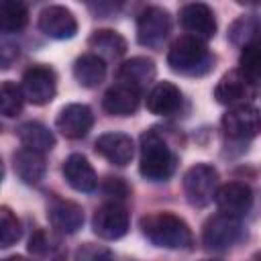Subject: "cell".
Returning <instances> with one entry per match:
<instances>
[{
    "mask_svg": "<svg viewBox=\"0 0 261 261\" xmlns=\"http://www.w3.org/2000/svg\"><path fill=\"white\" fill-rule=\"evenodd\" d=\"M39 29L47 37L63 41V39L75 37L77 20L69 8L59 6V4H51V6H45L39 14Z\"/></svg>",
    "mask_w": 261,
    "mask_h": 261,
    "instance_id": "5bb4252c",
    "label": "cell"
},
{
    "mask_svg": "<svg viewBox=\"0 0 261 261\" xmlns=\"http://www.w3.org/2000/svg\"><path fill=\"white\" fill-rule=\"evenodd\" d=\"M141 232L149 243L163 249H190L194 245L188 222L173 212H151L143 216Z\"/></svg>",
    "mask_w": 261,
    "mask_h": 261,
    "instance_id": "6da1fadb",
    "label": "cell"
},
{
    "mask_svg": "<svg viewBox=\"0 0 261 261\" xmlns=\"http://www.w3.org/2000/svg\"><path fill=\"white\" fill-rule=\"evenodd\" d=\"M94 124V112L88 104H67L59 110L57 118H55V126L57 130L65 137V139H82L90 133Z\"/></svg>",
    "mask_w": 261,
    "mask_h": 261,
    "instance_id": "4fadbf2b",
    "label": "cell"
},
{
    "mask_svg": "<svg viewBox=\"0 0 261 261\" xmlns=\"http://www.w3.org/2000/svg\"><path fill=\"white\" fill-rule=\"evenodd\" d=\"M20 143H22V149H29V151H35V153H47L55 147V137L53 133L41 124V122H24L18 126L16 130Z\"/></svg>",
    "mask_w": 261,
    "mask_h": 261,
    "instance_id": "cb8c5ba5",
    "label": "cell"
},
{
    "mask_svg": "<svg viewBox=\"0 0 261 261\" xmlns=\"http://www.w3.org/2000/svg\"><path fill=\"white\" fill-rule=\"evenodd\" d=\"M177 165V157L167 145V141L157 133V128H149L141 135V159L139 171L149 181H165L173 175Z\"/></svg>",
    "mask_w": 261,
    "mask_h": 261,
    "instance_id": "7a4b0ae2",
    "label": "cell"
},
{
    "mask_svg": "<svg viewBox=\"0 0 261 261\" xmlns=\"http://www.w3.org/2000/svg\"><path fill=\"white\" fill-rule=\"evenodd\" d=\"M29 253L37 261H65L67 249L61 239L49 230H35L29 241Z\"/></svg>",
    "mask_w": 261,
    "mask_h": 261,
    "instance_id": "ffe728a7",
    "label": "cell"
},
{
    "mask_svg": "<svg viewBox=\"0 0 261 261\" xmlns=\"http://www.w3.org/2000/svg\"><path fill=\"white\" fill-rule=\"evenodd\" d=\"M222 133L232 141H249L259 133V112L251 104L232 106L222 116Z\"/></svg>",
    "mask_w": 261,
    "mask_h": 261,
    "instance_id": "9c48e42d",
    "label": "cell"
},
{
    "mask_svg": "<svg viewBox=\"0 0 261 261\" xmlns=\"http://www.w3.org/2000/svg\"><path fill=\"white\" fill-rule=\"evenodd\" d=\"M239 71L257 86L259 82V71H261V57H259V47H257V41L255 43H249L243 47L241 51V59H239Z\"/></svg>",
    "mask_w": 261,
    "mask_h": 261,
    "instance_id": "f546056e",
    "label": "cell"
},
{
    "mask_svg": "<svg viewBox=\"0 0 261 261\" xmlns=\"http://www.w3.org/2000/svg\"><path fill=\"white\" fill-rule=\"evenodd\" d=\"M47 218L51 226L61 234H73L84 224V210L80 204L63 198H55L47 208Z\"/></svg>",
    "mask_w": 261,
    "mask_h": 261,
    "instance_id": "9a60e30c",
    "label": "cell"
},
{
    "mask_svg": "<svg viewBox=\"0 0 261 261\" xmlns=\"http://www.w3.org/2000/svg\"><path fill=\"white\" fill-rule=\"evenodd\" d=\"M171 29L169 14L161 6H147L137 16V41L143 47L159 49Z\"/></svg>",
    "mask_w": 261,
    "mask_h": 261,
    "instance_id": "52a82bcc",
    "label": "cell"
},
{
    "mask_svg": "<svg viewBox=\"0 0 261 261\" xmlns=\"http://www.w3.org/2000/svg\"><path fill=\"white\" fill-rule=\"evenodd\" d=\"M63 177L77 192H94L98 186V175L92 163L80 153H71L63 161Z\"/></svg>",
    "mask_w": 261,
    "mask_h": 261,
    "instance_id": "ac0fdd59",
    "label": "cell"
},
{
    "mask_svg": "<svg viewBox=\"0 0 261 261\" xmlns=\"http://www.w3.org/2000/svg\"><path fill=\"white\" fill-rule=\"evenodd\" d=\"M155 63L147 57H133L128 61H124L118 69V82L120 84H126V86H133L141 92H145L147 84H151L155 80Z\"/></svg>",
    "mask_w": 261,
    "mask_h": 261,
    "instance_id": "44dd1931",
    "label": "cell"
},
{
    "mask_svg": "<svg viewBox=\"0 0 261 261\" xmlns=\"http://www.w3.org/2000/svg\"><path fill=\"white\" fill-rule=\"evenodd\" d=\"M181 186L186 200L196 208H204L210 204L218 188V171L210 163H196L184 173Z\"/></svg>",
    "mask_w": 261,
    "mask_h": 261,
    "instance_id": "277c9868",
    "label": "cell"
},
{
    "mask_svg": "<svg viewBox=\"0 0 261 261\" xmlns=\"http://www.w3.org/2000/svg\"><path fill=\"white\" fill-rule=\"evenodd\" d=\"M141 98H143L141 90L118 82L106 90V94L102 98V108L112 116H130L137 112Z\"/></svg>",
    "mask_w": 261,
    "mask_h": 261,
    "instance_id": "2e32d148",
    "label": "cell"
},
{
    "mask_svg": "<svg viewBox=\"0 0 261 261\" xmlns=\"http://www.w3.org/2000/svg\"><path fill=\"white\" fill-rule=\"evenodd\" d=\"M179 24L181 29L200 41H208L216 33V18L208 4L204 2H190L179 10Z\"/></svg>",
    "mask_w": 261,
    "mask_h": 261,
    "instance_id": "30bf717a",
    "label": "cell"
},
{
    "mask_svg": "<svg viewBox=\"0 0 261 261\" xmlns=\"http://www.w3.org/2000/svg\"><path fill=\"white\" fill-rule=\"evenodd\" d=\"M96 153L114 165L130 163L135 155V143L124 133H104L96 139Z\"/></svg>",
    "mask_w": 261,
    "mask_h": 261,
    "instance_id": "e0dca14e",
    "label": "cell"
},
{
    "mask_svg": "<svg viewBox=\"0 0 261 261\" xmlns=\"http://www.w3.org/2000/svg\"><path fill=\"white\" fill-rule=\"evenodd\" d=\"M0 261H31V259H27V257H22V255H12V257L0 259Z\"/></svg>",
    "mask_w": 261,
    "mask_h": 261,
    "instance_id": "d6a6232c",
    "label": "cell"
},
{
    "mask_svg": "<svg viewBox=\"0 0 261 261\" xmlns=\"http://www.w3.org/2000/svg\"><path fill=\"white\" fill-rule=\"evenodd\" d=\"M22 98L35 106H45L55 98L57 92V75L49 65H31L22 73L20 82Z\"/></svg>",
    "mask_w": 261,
    "mask_h": 261,
    "instance_id": "5b68a950",
    "label": "cell"
},
{
    "mask_svg": "<svg viewBox=\"0 0 261 261\" xmlns=\"http://www.w3.org/2000/svg\"><path fill=\"white\" fill-rule=\"evenodd\" d=\"M214 200H216L220 212L241 218L253 206V190L245 181H228V184H222L220 188H216Z\"/></svg>",
    "mask_w": 261,
    "mask_h": 261,
    "instance_id": "7c38bea8",
    "label": "cell"
},
{
    "mask_svg": "<svg viewBox=\"0 0 261 261\" xmlns=\"http://www.w3.org/2000/svg\"><path fill=\"white\" fill-rule=\"evenodd\" d=\"M75 261H114V255L108 247L96 243H84L75 251Z\"/></svg>",
    "mask_w": 261,
    "mask_h": 261,
    "instance_id": "4dcf8cb0",
    "label": "cell"
},
{
    "mask_svg": "<svg viewBox=\"0 0 261 261\" xmlns=\"http://www.w3.org/2000/svg\"><path fill=\"white\" fill-rule=\"evenodd\" d=\"M251 261H259V255H255V257H253V259H251Z\"/></svg>",
    "mask_w": 261,
    "mask_h": 261,
    "instance_id": "e575fe53",
    "label": "cell"
},
{
    "mask_svg": "<svg viewBox=\"0 0 261 261\" xmlns=\"http://www.w3.org/2000/svg\"><path fill=\"white\" fill-rule=\"evenodd\" d=\"M20 220L16 218V214L6 208L0 206V249H6L10 245H14L20 239Z\"/></svg>",
    "mask_w": 261,
    "mask_h": 261,
    "instance_id": "83f0119b",
    "label": "cell"
},
{
    "mask_svg": "<svg viewBox=\"0 0 261 261\" xmlns=\"http://www.w3.org/2000/svg\"><path fill=\"white\" fill-rule=\"evenodd\" d=\"M14 171L24 184L35 186L45 177V171H47L45 157L41 153L20 149V151L14 153Z\"/></svg>",
    "mask_w": 261,
    "mask_h": 261,
    "instance_id": "d4e9b609",
    "label": "cell"
},
{
    "mask_svg": "<svg viewBox=\"0 0 261 261\" xmlns=\"http://www.w3.org/2000/svg\"><path fill=\"white\" fill-rule=\"evenodd\" d=\"M73 77L84 88H96L106 77V63L94 53H84L73 61Z\"/></svg>",
    "mask_w": 261,
    "mask_h": 261,
    "instance_id": "603a6c76",
    "label": "cell"
},
{
    "mask_svg": "<svg viewBox=\"0 0 261 261\" xmlns=\"http://www.w3.org/2000/svg\"><path fill=\"white\" fill-rule=\"evenodd\" d=\"M2 177H4V165H2V159H0V181H2Z\"/></svg>",
    "mask_w": 261,
    "mask_h": 261,
    "instance_id": "836d02e7",
    "label": "cell"
},
{
    "mask_svg": "<svg viewBox=\"0 0 261 261\" xmlns=\"http://www.w3.org/2000/svg\"><path fill=\"white\" fill-rule=\"evenodd\" d=\"M255 96V84L249 82L239 69H232L220 77V82L214 88V98L220 104L226 106H243L249 104V100Z\"/></svg>",
    "mask_w": 261,
    "mask_h": 261,
    "instance_id": "8fae6325",
    "label": "cell"
},
{
    "mask_svg": "<svg viewBox=\"0 0 261 261\" xmlns=\"http://www.w3.org/2000/svg\"><path fill=\"white\" fill-rule=\"evenodd\" d=\"M241 237V218L218 212L204 222L202 228V245L208 251H226Z\"/></svg>",
    "mask_w": 261,
    "mask_h": 261,
    "instance_id": "8992f818",
    "label": "cell"
},
{
    "mask_svg": "<svg viewBox=\"0 0 261 261\" xmlns=\"http://www.w3.org/2000/svg\"><path fill=\"white\" fill-rule=\"evenodd\" d=\"M22 104H24V98H22L20 86H16L14 82H2L0 84V114L14 118L22 112Z\"/></svg>",
    "mask_w": 261,
    "mask_h": 261,
    "instance_id": "4316f807",
    "label": "cell"
},
{
    "mask_svg": "<svg viewBox=\"0 0 261 261\" xmlns=\"http://www.w3.org/2000/svg\"><path fill=\"white\" fill-rule=\"evenodd\" d=\"M181 106V92L171 82H159L147 94V110L157 116H171Z\"/></svg>",
    "mask_w": 261,
    "mask_h": 261,
    "instance_id": "d6986e66",
    "label": "cell"
},
{
    "mask_svg": "<svg viewBox=\"0 0 261 261\" xmlns=\"http://www.w3.org/2000/svg\"><path fill=\"white\" fill-rule=\"evenodd\" d=\"M167 65L179 75H206L214 67V55L208 51L204 41L190 35L179 37L167 51Z\"/></svg>",
    "mask_w": 261,
    "mask_h": 261,
    "instance_id": "3957f363",
    "label": "cell"
},
{
    "mask_svg": "<svg viewBox=\"0 0 261 261\" xmlns=\"http://www.w3.org/2000/svg\"><path fill=\"white\" fill-rule=\"evenodd\" d=\"M29 22V8L18 0H0V31L18 33Z\"/></svg>",
    "mask_w": 261,
    "mask_h": 261,
    "instance_id": "484cf974",
    "label": "cell"
},
{
    "mask_svg": "<svg viewBox=\"0 0 261 261\" xmlns=\"http://www.w3.org/2000/svg\"><path fill=\"white\" fill-rule=\"evenodd\" d=\"M90 49H94V55H98L100 59H118L120 55L126 53V41L122 35H118L116 31L110 29H100L94 31L92 37L88 39Z\"/></svg>",
    "mask_w": 261,
    "mask_h": 261,
    "instance_id": "7402d4cb",
    "label": "cell"
},
{
    "mask_svg": "<svg viewBox=\"0 0 261 261\" xmlns=\"http://www.w3.org/2000/svg\"><path fill=\"white\" fill-rule=\"evenodd\" d=\"M130 224L128 210L120 202H106L102 204L92 218V228L100 239L106 241H116L126 234Z\"/></svg>",
    "mask_w": 261,
    "mask_h": 261,
    "instance_id": "ba28073f",
    "label": "cell"
},
{
    "mask_svg": "<svg viewBox=\"0 0 261 261\" xmlns=\"http://www.w3.org/2000/svg\"><path fill=\"white\" fill-rule=\"evenodd\" d=\"M259 31V22H257V16H241L239 20L232 22L230 31H228V37L234 45H249V43H255V35Z\"/></svg>",
    "mask_w": 261,
    "mask_h": 261,
    "instance_id": "f1b7e54d",
    "label": "cell"
},
{
    "mask_svg": "<svg viewBox=\"0 0 261 261\" xmlns=\"http://www.w3.org/2000/svg\"><path fill=\"white\" fill-rule=\"evenodd\" d=\"M102 188H104V194L106 196H112L114 198V202L124 200L128 196V192H130L128 186H126V181L122 177H106L104 184H102Z\"/></svg>",
    "mask_w": 261,
    "mask_h": 261,
    "instance_id": "1f68e13d",
    "label": "cell"
}]
</instances>
